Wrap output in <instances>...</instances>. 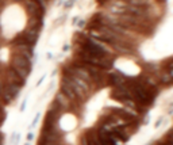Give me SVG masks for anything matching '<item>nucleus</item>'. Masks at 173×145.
Here are the masks:
<instances>
[{
  "mask_svg": "<svg viewBox=\"0 0 173 145\" xmlns=\"http://www.w3.org/2000/svg\"><path fill=\"white\" fill-rule=\"evenodd\" d=\"M38 119H39V114H37V115H35V118H34V121H33V125H31V127H33V126H35V125H37Z\"/></svg>",
  "mask_w": 173,
  "mask_h": 145,
  "instance_id": "nucleus-1",
  "label": "nucleus"
},
{
  "mask_svg": "<svg viewBox=\"0 0 173 145\" xmlns=\"http://www.w3.org/2000/svg\"><path fill=\"white\" fill-rule=\"evenodd\" d=\"M26 103H27V99H24L22 102V106H20V111H24V107H26Z\"/></svg>",
  "mask_w": 173,
  "mask_h": 145,
  "instance_id": "nucleus-2",
  "label": "nucleus"
},
{
  "mask_svg": "<svg viewBox=\"0 0 173 145\" xmlns=\"http://www.w3.org/2000/svg\"><path fill=\"white\" fill-rule=\"evenodd\" d=\"M33 138H34V134H33V133H28V134H27V141H31Z\"/></svg>",
  "mask_w": 173,
  "mask_h": 145,
  "instance_id": "nucleus-3",
  "label": "nucleus"
},
{
  "mask_svg": "<svg viewBox=\"0 0 173 145\" xmlns=\"http://www.w3.org/2000/svg\"><path fill=\"white\" fill-rule=\"evenodd\" d=\"M24 145H30V144H28V142H26V144H24Z\"/></svg>",
  "mask_w": 173,
  "mask_h": 145,
  "instance_id": "nucleus-4",
  "label": "nucleus"
}]
</instances>
